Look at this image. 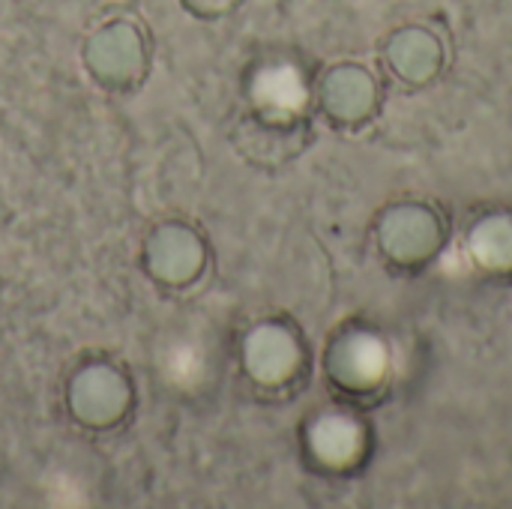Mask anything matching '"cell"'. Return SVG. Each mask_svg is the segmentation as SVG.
I'll list each match as a JSON object with an SVG mask.
<instances>
[{"instance_id": "1", "label": "cell", "mask_w": 512, "mask_h": 509, "mask_svg": "<svg viewBox=\"0 0 512 509\" xmlns=\"http://www.w3.org/2000/svg\"><path fill=\"white\" fill-rule=\"evenodd\" d=\"M372 240L378 258L393 273H423L438 255L447 249L450 240V219L447 213L423 198H402L387 204L372 222Z\"/></svg>"}, {"instance_id": "2", "label": "cell", "mask_w": 512, "mask_h": 509, "mask_svg": "<svg viewBox=\"0 0 512 509\" xmlns=\"http://www.w3.org/2000/svg\"><path fill=\"white\" fill-rule=\"evenodd\" d=\"M240 366L258 393L282 396L303 384L309 372V348L291 321L267 318L243 336Z\"/></svg>"}, {"instance_id": "3", "label": "cell", "mask_w": 512, "mask_h": 509, "mask_svg": "<svg viewBox=\"0 0 512 509\" xmlns=\"http://www.w3.org/2000/svg\"><path fill=\"white\" fill-rule=\"evenodd\" d=\"M312 102L327 126L345 135H357L381 114L384 84L372 66L360 60H339L321 69L315 78Z\"/></svg>"}, {"instance_id": "4", "label": "cell", "mask_w": 512, "mask_h": 509, "mask_svg": "<svg viewBox=\"0 0 512 509\" xmlns=\"http://www.w3.org/2000/svg\"><path fill=\"white\" fill-rule=\"evenodd\" d=\"M312 141H315V129L309 114L279 105L252 108L249 114L240 117L234 129V144L246 156V162L267 171L297 162Z\"/></svg>"}, {"instance_id": "5", "label": "cell", "mask_w": 512, "mask_h": 509, "mask_svg": "<svg viewBox=\"0 0 512 509\" xmlns=\"http://www.w3.org/2000/svg\"><path fill=\"white\" fill-rule=\"evenodd\" d=\"M132 396L135 393L123 369L111 363H90L69 378L66 411L81 429L108 432L126 420Z\"/></svg>"}, {"instance_id": "6", "label": "cell", "mask_w": 512, "mask_h": 509, "mask_svg": "<svg viewBox=\"0 0 512 509\" xmlns=\"http://www.w3.org/2000/svg\"><path fill=\"white\" fill-rule=\"evenodd\" d=\"M381 66L384 72L408 87L423 90L432 87L447 69V42L444 36L423 21H408L393 27L381 42Z\"/></svg>"}, {"instance_id": "7", "label": "cell", "mask_w": 512, "mask_h": 509, "mask_svg": "<svg viewBox=\"0 0 512 509\" xmlns=\"http://www.w3.org/2000/svg\"><path fill=\"white\" fill-rule=\"evenodd\" d=\"M324 369L330 387L342 399H366L387 378V354L369 330L345 327L339 336H333L324 357Z\"/></svg>"}, {"instance_id": "8", "label": "cell", "mask_w": 512, "mask_h": 509, "mask_svg": "<svg viewBox=\"0 0 512 509\" xmlns=\"http://www.w3.org/2000/svg\"><path fill=\"white\" fill-rule=\"evenodd\" d=\"M141 255H144V261H141L144 270L153 276L156 285H165V288L195 285L207 267L204 240L198 237L195 228H189L183 222H168V225L153 228Z\"/></svg>"}, {"instance_id": "9", "label": "cell", "mask_w": 512, "mask_h": 509, "mask_svg": "<svg viewBox=\"0 0 512 509\" xmlns=\"http://www.w3.org/2000/svg\"><path fill=\"white\" fill-rule=\"evenodd\" d=\"M84 60H87V69L93 75V81L102 84V90H135L138 81L147 75V51L141 48V36L138 30H129L123 33V42H120V51L111 48V42L99 33L90 36L87 42V51H84Z\"/></svg>"}, {"instance_id": "10", "label": "cell", "mask_w": 512, "mask_h": 509, "mask_svg": "<svg viewBox=\"0 0 512 509\" xmlns=\"http://www.w3.org/2000/svg\"><path fill=\"white\" fill-rule=\"evenodd\" d=\"M465 249L477 270L492 279H512V210L489 207L465 228Z\"/></svg>"}, {"instance_id": "11", "label": "cell", "mask_w": 512, "mask_h": 509, "mask_svg": "<svg viewBox=\"0 0 512 509\" xmlns=\"http://www.w3.org/2000/svg\"><path fill=\"white\" fill-rule=\"evenodd\" d=\"M309 450L324 468H351L366 450V432L348 414H324L309 432Z\"/></svg>"}, {"instance_id": "12", "label": "cell", "mask_w": 512, "mask_h": 509, "mask_svg": "<svg viewBox=\"0 0 512 509\" xmlns=\"http://www.w3.org/2000/svg\"><path fill=\"white\" fill-rule=\"evenodd\" d=\"M246 0H183V6L198 15V18H222L228 12H234L237 6H243Z\"/></svg>"}]
</instances>
